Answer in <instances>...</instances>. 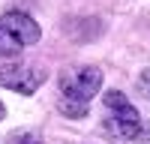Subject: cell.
<instances>
[{"instance_id":"6da1fadb","label":"cell","mask_w":150,"mask_h":144,"mask_svg":"<svg viewBox=\"0 0 150 144\" xmlns=\"http://www.w3.org/2000/svg\"><path fill=\"white\" fill-rule=\"evenodd\" d=\"M102 87V72L96 66H81L60 75V111L66 117H84L87 102Z\"/></svg>"},{"instance_id":"7a4b0ae2","label":"cell","mask_w":150,"mask_h":144,"mask_svg":"<svg viewBox=\"0 0 150 144\" xmlns=\"http://www.w3.org/2000/svg\"><path fill=\"white\" fill-rule=\"evenodd\" d=\"M39 24L27 12H3L0 15V57H15L27 45L39 42Z\"/></svg>"},{"instance_id":"3957f363","label":"cell","mask_w":150,"mask_h":144,"mask_svg":"<svg viewBox=\"0 0 150 144\" xmlns=\"http://www.w3.org/2000/svg\"><path fill=\"white\" fill-rule=\"evenodd\" d=\"M105 132L108 135H114V138H123V141H135L138 138V132H141V117L138 111H135V105L123 96L120 90H108L105 93Z\"/></svg>"},{"instance_id":"277c9868","label":"cell","mask_w":150,"mask_h":144,"mask_svg":"<svg viewBox=\"0 0 150 144\" xmlns=\"http://www.w3.org/2000/svg\"><path fill=\"white\" fill-rule=\"evenodd\" d=\"M42 78H45V72L30 66V63H6V66H0V87H9L15 93H24V96L39 87Z\"/></svg>"},{"instance_id":"5b68a950","label":"cell","mask_w":150,"mask_h":144,"mask_svg":"<svg viewBox=\"0 0 150 144\" xmlns=\"http://www.w3.org/2000/svg\"><path fill=\"white\" fill-rule=\"evenodd\" d=\"M138 90L150 99V69H144V72H141V78H138Z\"/></svg>"},{"instance_id":"8992f818","label":"cell","mask_w":150,"mask_h":144,"mask_svg":"<svg viewBox=\"0 0 150 144\" xmlns=\"http://www.w3.org/2000/svg\"><path fill=\"white\" fill-rule=\"evenodd\" d=\"M9 144H42L39 138H33V135H18L15 141H9Z\"/></svg>"},{"instance_id":"52a82bcc","label":"cell","mask_w":150,"mask_h":144,"mask_svg":"<svg viewBox=\"0 0 150 144\" xmlns=\"http://www.w3.org/2000/svg\"><path fill=\"white\" fill-rule=\"evenodd\" d=\"M6 117V108H3V102H0V120H3Z\"/></svg>"}]
</instances>
